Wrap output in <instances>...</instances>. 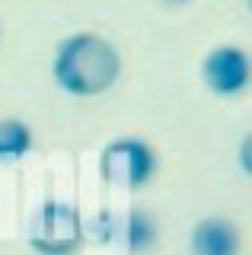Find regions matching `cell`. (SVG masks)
Masks as SVG:
<instances>
[{"label": "cell", "instance_id": "6da1fadb", "mask_svg": "<svg viewBox=\"0 0 252 255\" xmlns=\"http://www.w3.org/2000/svg\"><path fill=\"white\" fill-rule=\"evenodd\" d=\"M122 74V54L109 38L96 32H74L54 48L51 77L70 96H102Z\"/></svg>", "mask_w": 252, "mask_h": 255}, {"label": "cell", "instance_id": "7a4b0ae2", "mask_svg": "<svg viewBox=\"0 0 252 255\" xmlns=\"http://www.w3.org/2000/svg\"><path fill=\"white\" fill-rule=\"evenodd\" d=\"M29 249L35 255H77L83 249L86 227L74 204L45 201L29 223Z\"/></svg>", "mask_w": 252, "mask_h": 255}, {"label": "cell", "instance_id": "3957f363", "mask_svg": "<svg viewBox=\"0 0 252 255\" xmlns=\"http://www.w3.org/2000/svg\"><path fill=\"white\" fill-rule=\"evenodd\" d=\"M156 172V153L140 137H115L99 153V175L115 188H144Z\"/></svg>", "mask_w": 252, "mask_h": 255}, {"label": "cell", "instance_id": "277c9868", "mask_svg": "<svg viewBox=\"0 0 252 255\" xmlns=\"http://www.w3.org/2000/svg\"><path fill=\"white\" fill-rule=\"evenodd\" d=\"M201 77L211 93L217 96H236L249 86L252 80V58L240 45H217L204 54Z\"/></svg>", "mask_w": 252, "mask_h": 255}, {"label": "cell", "instance_id": "5b68a950", "mask_svg": "<svg viewBox=\"0 0 252 255\" xmlns=\"http://www.w3.org/2000/svg\"><path fill=\"white\" fill-rule=\"evenodd\" d=\"M99 223V236L102 243L125 249L128 255H140L150 252L156 243V220L140 207H128L125 214H102L96 220Z\"/></svg>", "mask_w": 252, "mask_h": 255}, {"label": "cell", "instance_id": "8992f818", "mask_svg": "<svg viewBox=\"0 0 252 255\" xmlns=\"http://www.w3.org/2000/svg\"><path fill=\"white\" fill-rule=\"evenodd\" d=\"M240 243L230 217H201L192 227V255H240Z\"/></svg>", "mask_w": 252, "mask_h": 255}, {"label": "cell", "instance_id": "52a82bcc", "mask_svg": "<svg viewBox=\"0 0 252 255\" xmlns=\"http://www.w3.org/2000/svg\"><path fill=\"white\" fill-rule=\"evenodd\" d=\"M32 150V128L19 118H0V163L19 159Z\"/></svg>", "mask_w": 252, "mask_h": 255}, {"label": "cell", "instance_id": "ba28073f", "mask_svg": "<svg viewBox=\"0 0 252 255\" xmlns=\"http://www.w3.org/2000/svg\"><path fill=\"white\" fill-rule=\"evenodd\" d=\"M240 166H243V172L252 179V131L240 140Z\"/></svg>", "mask_w": 252, "mask_h": 255}, {"label": "cell", "instance_id": "9c48e42d", "mask_svg": "<svg viewBox=\"0 0 252 255\" xmlns=\"http://www.w3.org/2000/svg\"><path fill=\"white\" fill-rule=\"evenodd\" d=\"M249 13H252V0H249Z\"/></svg>", "mask_w": 252, "mask_h": 255}, {"label": "cell", "instance_id": "30bf717a", "mask_svg": "<svg viewBox=\"0 0 252 255\" xmlns=\"http://www.w3.org/2000/svg\"><path fill=\"white\" fill-rule=\"evenodd\" d=\"M176 3H182V0H176Z\"/></svg>", "mask_w": 252, "mask_h": 255}]
</instances>
